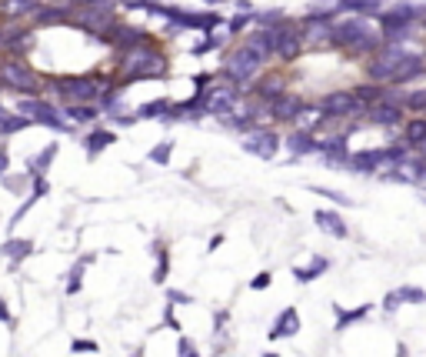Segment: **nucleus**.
Here are the masks:
<instances>
[{
	"label": "nucleus",
	"instance_id": "nucleus-52",
	"mask_svg": "<svg viewBox=\"0 0 426 357\" xmlns=\"http://www.w3.org/2000/svg\"><path fill=\"white\" fill-rule=\"evenodd\" d=\"M416 151H420V157H423V161H426V140H423V144H420V147H416Z\"/></svg>",
	"mask_w": 426,
	"mask_h": 357
},
{
	"label": "nucleus",
	"instance_id": "nucleus-51",
	"mask_svg": "<svg viewBox=\"0 0 426 357\" xmlns=\"http://www.w3.org/2000/svg\"><path fill=\"white\" fill-rule=\"evenodd\" d=\"M396 357H407V344H400V347H396Z\"/></svg>",
	"mask_w": 426,
	"mask_h": 357
},
{
	"label": "nucleus",
	"instance_id": "nucleus-50",
	"mask_svg": "<svg viewBox=\"0 0 426 357\" xmlns=\"http://www.w3.org/2000/svg\"><path fill=\"white\" fill-rule=\"evenodd\" d=\"M200 3H206V7H220V3H226V0H200Z\"/></svg>",
	"mask_w": 426,
	"mask_h": 357
},
{
	"label": "nucleus",
	"instance_id": "nucleus-38",
	"mask_svg": "<svg viewBox=\"0 0 426 357\" xmlns=\"http://www.w3.org/2000/svg\"><path fill=\"white\" fill-rule=\"evenodd\" d=\"M170 154H173V140L157 144V147L150 151V164H160V167H167V164H170Z\"/></svg>",
	"mask_w": 426,
	"mask_h": 357
},
{
	"label": "nucleus",
	"instance_id": "nucleus-4",
	"mask_svg": "<svg viewBox=\"0 0 426 357\" xmlns=\"http://www.w3.org/2000/svg\"><path fill=\"white\" fill-rule=\"evenodd\" d=\"M263 67V60H260L257 51H250L246 44H240L233 54L226 57V64H223V77L230 80V84H246V80H253L257 77V71Z\"/></svg>",
	"mask_w": 426,
	"mask_h": 357
},
{
	"label": "nucleus",
	"instance_id": "nucleus-28",
	"mask_svg": "<svg viewBox=\"0 0 426 357\" xmlns=\"http://www.w3.org/2000/svg\"><path fill=\"white\" fill-rule=\"evenodd\" d=\"M327 267H330V261L316 254L313 261H310V267H293V277H297L300 284H310V281H316V277H320V274H323Z\"/></svg>",
	"mask_w": 426,
	"mask_h": 357
},
{
	"label": "nucleus",
	"instance_id": "nucleus-47",
	"mask_svg": "<svg viewBox=\"0 0 426 357\" xmlns=\"http://www.w3.org/2000/svg\"><path fill=\"white\" fill-rule=\"evenodd\" d=\"M170 304H193V298H186V294H180V291H173V294H170Z\"/></svg>",
	"mask_w": 426,
	"mask_h": 357
},
{
	"label": "nucleus",
	"instance_id": "nucleus-44",
	"mask_svg": "<svg viewBox=\"0 0 426 357\" xmlns=\"http://www.w3.org/2000/svg\"><path fill=\"white\" fill-rule=\"evenodd\" d=\"M70 351H74V354H80V351L97 354V351H100V344H97V340H74V344H70Z\"/></svg>",
	"mask_w": 426,
	"mask_h": 357
},
{
	"label": "nucleus",
	"instance_id": "nucleus-25",
	"mask_svg": "<svg viewBox=\"0 0 426 357\" xmlns=\"http://www.w3.org/2000/svg\"><path fill=\"white\" fill-rule=\"evenodd\" d=\"M110 144H117V134L113 131H93V134H87V140H84L87 157H97L100 151H107Z\"/></svg>",
	"mask_w": 426,
	"mask_h": 357
},
{
	"label": "nucleus",
	"instance_id": "nucleus-11",
	"mask_svg": "<svg viewBox=\"0 0 426 357\" xmlns=\"http://www.w3.org/2000/svg\"><path fill=\"white\" fill-rule=\"evenodd\" d=\"M303 30L290 27V24H280L277 27V47H273V57H280L283 64H293L300 54H303Z\"/></svg>",
	"mask_w": 426,
	"mask_h": 357
},
{
	"label": "nucleus",
	"instance_id": "nucleus-46",
	"mask_svg": "<svg viewBox=\"0 0 426 357\" xmlns=\"http://www.w3.org/2000/svg\"><path fill=\"white\" fill-rule=\"evenodd\" d=\"M237 14H250V17H253L257 10H253V3H250V0H237Z\"/></svg>",
	"mask_w": 426,
	"mask_h": 357
},
{
	"label": "nucleus",
	"instance_id": "nucleus-10",
	"mask_svg": "<svg viewBox=\"0 0 426 357\" xmlns=\"http://www.w3.org/2000/svg\"><path fill=\"white\" fill-rule=\"evenodd\" d=\"M204 107L206 113H213V117H233V113L240 111V87L237 84H226V87H213L210 94L204 97Z\"/></svg>",
	"mask_w": 426,
	"mask_h": 357
},
{
	"label": "nucleus",
	"instance_id": "nucleus-18",
	"mask_svg": "<svg viewBox=\"0 0 426 357\" xmlns=\"http://www.w3.org/2000/svg\"><path fill=\"white\" fill-rule=\"evenodd\" d=\"M300 331V311L297 307H287V311H280V318L273 320V327H270V340H283V338H297Z\"/></svg>",
	"mask_w": 426,
	"mask_h": 357
},
{
	"label": "nucleus",
	"instance_id": "nucleus-30",
	"mask_svg": "<svg viewBox=\"0 0 426 357\" xmlns=\"http://www.w3.org/2000/svg\"><path fill=\"white\" fill-rule=\"evenodd\" d=\"M426 140V117H416V120H409L407 131H403V144L407 147H420Z\"/></svg>",
	"mask_w": 426,
	"mask_h": 357
},
{
	"label": "nucleus",
	"instance_id": "nucleus-39",
	"mask_svg": "<svg viewBox=\"0 0 426 357\" xmlns=\"http://www.w3.org/2000/svg\"><path fill=\"white\" fill-rule=\"evenodd\" d=\"M403 111L426 113V91H413V94H407V97H403Z\"/></svg>",
	"mask_w": 426,
	"mask_h": 357
},
{
	"label": "nucleus",
	"instance_id": "nucleus-16",
	"mask_svg": "<svg viewBox=\"0 0 426 357\" xmlns=\"http://www.w3.org/2000/svg\"><path fill=\"white\" fill-rule=\"evenodd\" d=\"M320 154L327 157V164H330V167H343V164L350 161V147H347V137H343V134H333V137L320 140Z\"/></svg>",
	"mask_w": 426,
	"mask_h": 357
},
{
	"label": "nucleus",
	"instance_id": "nucleus-56",
	"mask_svg": "<svg viewBox=\"0 0 426 357\" xmlns=\"http://www.w3.org/2000/svg\"><path fill=\"white\" fill-rule=\"evenodd\" d=\"M40 3H47V0H40Z\"/></svg>",
	"mask_w": 426,
	"mask_h": 357
},
{
	"label": "nucleus",
	"instance_id": "nucleus-13",
	"mask_svg": "<svg viewBox=\"0 0 426 357\" xmlns=\"http://www.w3.org/2000/svg\"><path fill=\"white\" fill-rule=\"evenodd\" d=\"M423 301H426L423 287H416V284H403V287L389 291L387 298H383V311H387V314H396L403 304H423Z\"/></svg>",
	"mask_w": 426,
	"mask_h": 357
},
{
	"label": "nucleus",
	"instance_id": "nucleus-9",
	"mask_svg": "<svg viewBox=\"0 0 426 357\" xmlns=\"http://www.w3.org/2000/svg\"><path fill=\"white\" fill-rule=\"evenodd\" d=\"M320 107H323V113H327L330 120H336V117H360V113H367V104L353 94V91H330V94L320 97Z\"/></svg>",
	"mask_w": 426,
	"mask_h": 357
},
{
	"label": "nucleus",
	"instance_id": "nucleus-15",
	"mask_svg": "<svg viewBox=\"0 0 426 357\" xmlns=\"http://www.w3.org/2000/svg\"><path fill=\"white\" fill-rule=\"evenodd\" d=\"M243 44H246L250 51H257L260 60L267 64V60L273 57V47H277V27H260V30H253V34H246Z\"/></svg>",
	"mask_w": 426,
	"mask_h": 357
},
{
	"label": "nucleus",
	"instance_id": "nucleus-33",
	"mask_svg": "<svg viewBox=\"0 0 426 357\" xmlns=\"http://www.w3.org/2000/svg\"><path fill=\"white\" fill-rule=\"evenodd\" d=\"M153 254H157V271H153V284H164L167 281V271H170V254L164 244H153Z\"/></svg>",
	"mask_w": 426,
	"mask_h": 357
},
{
	"label": "nucleus",
	"instance_id": "nucleus-41",
	"mask_svg": "<svg viewBox=\"0 0 426 357\" xmlns=\"http://www.w3.org/2000/svg\"><path fill=\"white\" fill-rule=\"evenodd\" d=\"M80 284H84V264H74L70 281H67V294H77V291H80Z\"/></svg>",
	"mask_w": 426,
	"mask_h": 357
},
{
	"label": "nucleus",
	"instance_id": "nucleus-6",
	"mask_svg": "<svg viewBox=\"0 0 426 357\" xmlns=\"http://www.w3.org/2000/svg\"><path fill=\"white\" fill-rule=\"evenodd\" d=\"M17 113L30 117L34 124H47V127H54V131H70V120H64V117H60V111H57V107H50V104H47L43 97H37V94L20 97Z\"/></svg>",
	"mask_w": 426,
	"mask_h": 357
},
{
	"label": "nucleus",
	"instance_id": "nucleus-49",
	"mask_svg": "<svg viewBox=\"0 0 426 357\" xmlns=\"http://www.w3.org/2000/svg\"><path fill=\"white\" fill-rule=\"evenodd\" d=\"M7 164H10V157H7V151H3V147H0V174H3V170H7Z\"/></svg>",
	"mask_w": 426,
	"mask_h": 357
},
{
	"label": "nucleus",
	"instance_id": "nucleus-29",
	"mask_svg": "<svg viewBox=\"0 0 426 357\" xmlns=\"http://www.w3.org/2000/svg\"><path fill=\"white\" fill-rule=\"evenodd\" d=\"M30 250H34V244H30V241H23V237H10L7 244L0 247V254H3V257H10L14 264H20L27 254H30Z\"/></svg>",
	"mask_w": 426,
	"mask_h": 357
},
{
	"label": "nucleus",
	"instance_id": "nucleus-14",
	"mask_svg": "<svg viewBox=\"0 0 426 357\" xmlns=\"http://www.w3.org/2000/svg\"><path fill=\"white\" fill-rule=\"evenodd\" d=\"M423 71H426V57L409 51V54L400 60V67H396V74H393V80H389V87H403V84H409V80H416Z\"/></svg>",
	"mask_w": 426,
	"mask_h": 357
},
{
	"label": "nucleus",
	"instance_id": "nucleus-34",
	"mask_svg": "<svg viewBox=\"0 0 426 357\" xmlns=\"http://www.w3.org/2000/svg\"><path fill=\"white\" fill-rule=\"evenodd\" d=\"M353 94H356L360 100H363V104H367V107H370V104H376V100H383V87L373 80V84H360Z\"/></svg>",
	"mask_w": 426,
	"mask_h": 357
},
{
	"label": "nucleus",
	"instance_id": "nucleus-27",
	"mask_svg": "<svg viewBox=\"0 0 426 357\" xmlns=\"http://www.w3.org/2000/svg\"><path fill=\"white\" fill-rule=\"evenodd\" d=\"M60 113H67L70 124H93V120L100 117V111H97L93 104H70L67 111H60Z\"/></svg>",
	"mask_w": 426,
	"mask_h": 357
},
{
	"label": "nucleus",
	"instance_id": "nucleus-20",
	"mask_svg": "<svg viewBox=\"0 0 426 357\" xmlns=\"http://www.w3.org/2000/svg\"><path fill=\"white\" fill-rule=\"evenodd\" d=\"M300 107H303V97L283 91V94L270 104V113H273V120H290V124H293V117L300 113Z\"/></svg>",
	"mask_w": 426,
	"mask_h": 357
},
{
	"label": "nucleus",
	"instance_id": "nucleus-31",
	"mask_svg": "<svg viewBox=\"0 0 426 357\" xmlns=\"http://www.w3.org/2000/svg\"><path fill=\"white\" fill-rule=\"evenodd\" d=\"M57 151H60V144H47V147H43V151L37 154V157H34V161H30V174H34V177H37V174H43V170L50 167V164H54V157H57Z\"/></svg>",
	"mask_w": 426,
	"mask_h": 357
},
{
	"label": "nucleus",
	"instance_id": "nucleus-12",
	"mask_svg": "<svg viewBox=\"0 0 426 357\" xmlns=\"http://www.w3.org/2000/svg\"><path fill=\"white\" fill-rule=\"evenodd\" d=\"M367 120L373 127H400L403 124V107L389 104V100H376V104L367 107Z\"/></svg>",
	"mask_w": 426,
	"mask_h": 357
},
{
	"label": "nucleus",
	"instance_id": "nucleus-7",
	"mask_svg": "<svg viewBox=\"0 0 426 357\" xmlns=\"http://www.w3.org/2000/svg\"><path fill=\"white\" fill-rule=\"evenodd\" d=\"M0 84L7 91H17V94H40L37 87V74L23 64V60H3L0 64Z\"/></svg>",
	"mask_w": 426,
	"mask_h": 357
},
{
	"label": "nucleus",
	"instance_id": "nucleus-21",
	"mask_svg": "<svg viewBox=\"0 0 426 357\" xmlns=\"http://www.w3.org/2000/svg\"><path fill=\"white\" fill-rule=\"evenodd\" d=\"M387 7V0H336V10L353 14V17H376Z\"/></svg>",
	"mask_w": 426,
	"mask_h": 357
},
{
	"label": "nucleus",
	"instance_id": "nucleus-42",
	"mask_svg": "<svg viewBox=\"0 0 426 357\" xmlns=\"http://www.w3.org/2000/svg\"><path fill=\"white\" fill-rule=\"evenodd\" d=\"M250 20H253V17H250V14H237V17H230V24H226V30H230V34H243Z\"/></svg>",
	"mask_w": 426,
	"mask_h": 357
},
{
	"label": "nucleus",
	"instance_id": "nucleus-55",
	"mask_svg": "<svg viewBox=\"0 0 426 357\" xmlns=\"http://www.w3.org/2000/svg\"><path fill=\"white\" fill-rule=\"evenodd\" d=\"M0 47H3V30H0Z\"/></svg>",
	"mask_w": 426,
	"mask_h": 357
},
{
	"label": "nucleus",
	"instance_id": "nucleus-24",
	"mask_svg": "<svg viewBox=\"0 0 426 357\" xmlns=\"http://www.w3.org/2000/svg\"><path fill=\"white\" fill-rule=\"evenodd\" d=\"M173 113V104L167 97H157V100H147L137 107V120H157V117H170Z\"/></svg>",
	"mask_w": 426,
	"mask_h": 357
},
{
	"label": "nucleus",
	"instance_id": "nucleus-26",
	"mask_svg": "<svg viewBox=\"0 0 426 357\" xmlns=\"http://www.w3.org/2000/svg\"><path fill=\"white\" fill-rule=\"evenodd\" d=\"M34 120L30 117H23V113H0V137H10V134H17V131H27Z\"/></svg>",
	"mask_w": 426,
	"mask_h": 357
},
{
	"label": "nucleus",
	"instance_id": "nucleus-45",
	"mask_svg": "<svg viewBox=\"0 0 426 357\" xmlns=\"http://www.w3.org/2000/svg\"><path fill=\"white\" fill-rule=\"evenodd\" d=\"M270 284H273V274H270V271H260L257 277L250 281V287H253V291H263V287H270Z\"/></svg>",
	"mask_w": 426,
	"mask_h": 357
},
{
	"label": "nucleus",
	"instance_id": "nucleus-5",
	"mask_svg": "<svg viewBox=\"0 0 426 357\" xmlns=\"http://www.w3.org/2000/svg\"><path fill=\"white\" fill-rule=\"evenodd\" d=\"M407 54H409L407 44H383V47L373 54L370 64H367L370 80H376V84H389L393 74H396V67H400V60H403Z\"/></svg>",
	"mask_w": 426,
	"mask_h": 357
},
{
	"label": "nucleus",
	"instance_id": "nucleus-43",
	"mask_svg": "<svg viewBox=\"0 0 426 357\" xmlns=\"http://www.w3.org/2000/svg\"><path fill=\"white\" fill-rule=\"evenodd\" d=\"M177 357H200L197 354V344H193L190 338H180L177 340Z\"/></svg>",
	"mask_w": 426,
	"mask_h": 357
},
{
	"label": "nucleus",
	"instance_id": "nucleus-54",
	"mask_svg": "<svg viewBox=\"0 0 426 357\" xmlns=\"http://www.w3.org/2000/svg\"><path fill=\"white\" fill-rule=\"evenodd\" d=\"M263 357H280V354H273V351H267V354H263Z\"/></svg>",
	"mask_w": 426,
	"mask_h": 357
},
{
	"label": "nucleus",
	"instance_id": "nucleus-8",
	"mask_svg": "<svg viewBox=\"0 0 426 357\" xmlns=\"http://www.w3.org/2000/svg\"><path fill=\"white\" fill-rule=\"evenodd\" d=\"M280 144H283V137H280L277 131H270V127H253V131L243 134V140H240L243 151L260 157V161H273L280 151Z\"/></svg>",
	"mask_w": 426,
	"mask_h": 357
},
{
	"label": "nucleus",
	"instance_id": "nucleus-23",
	"mask_svg": "<svg viewBox=\"0 0 426 357\" xmlns=\"http://www.w3.org/2000/svg\"><path fill=\"white\" fill-rule=\"evenodd\" d=\"M373 311V304H360V307H333V314H336V331H347V327H353V324H360V320L367 318Z\"/></svg>",
	"mask_w": 426,
	"mask_h": 357
},
{
	"label": "nucleus",
	"instance_id": "nucleus-37",
	"mask_svg": "<svg viewBox=\"0 0 426 357\" xmlns=\"http://www.w3.org/2000/svg\"><path fill=\"white\" fill-rule=\"evenodd\" d=\"M310 194H320V197H327V201H333V204H340V207H353V201L347 197V194H340V190L316 187V184H310Z\"/></svg>",
	"mask_w": 426,
	"mask_h": 357
},
{
	"label": "nucleus",
	"instance_id": "nucleus-17",
	"mask_svg": "<svg viewBox=\"0 0 426 357\" xmlns=\"http://www.w3.org/2000/svg\"><path fill=\"white\" fill-rule=\"evenodd\" d=\"M313 224L323 230V234H330V237H336V241H343L347 234H350V227H347V221L336 214V210H327V207H320L313 214Z\"/></svg>",
	"mask_w": 426,
	"mask_h": 357
},
{
	"label": "nucleus",
	"instance_id": "nucleus-3",
	"mask_svg": "<svg viewBox=\"0 0 426 357\" xmlns=\"http://www.w3.org/2000/svg\"><path fill=\"white\" fill-rule=\"evenodd\" d=\"M50 87H57V94L67 97L70 104H93L110 84L104 87V80L97 74H87V77H57V80H50Z\"/></svg>",
	"mask_w": 426,
	"mask_h": 357
},
{
	"label": "nucleus",
	"instance_id": "nucleus-48",
	"mask_svg": "<svg viewBox=\"0 0 426 357\" xmlns=\"http://www.w3.org/2000/svg\"><path fill=\"white\" fill-rule=\"evenodd\" d=\"M0 320H3V324H14V318H10V311H7L3 298H0Z\"/></svg>",
	"mask_w": 426,
	"mask_h": 357
},
{
	"label": "nucleus",
	"instance_id": "nucleus-36",
	"mask_svg": "<svg viewBox=\"0 0 426 357\" xmlns=\"http://www.w3.org/2000/svg\"><path fill=\"white\" fill-rule=\"evenodd\" d=\"M34 17L40 20V24H60V20H67V7H47V3H40V10L34 14Z\"/></svg>",
	"mask_w": 426,
	"mask_h": 357
},
{
	"label": "nucleus",
	"instance_id": "nucleus-1",
	"mask_svg": "<svg viewBox=\"0 0 426 357\" xmlns=\"http://www.w3.org/2000/svg\"><path fill=\"white\" fill-rule=\"evenodd\" d=\"M333 47H343L347 54H376L383 47V37L370 27V17H347L333 24Z\"/></svg>",
	"mask_w": 426,
	"mask_h": 357
},
{
	"label": "nucleus",
	"instance_id": "nucleus-59",
	"mask_svg": "<svg viewBox=\"0 0 426 357\" xmlns=\"http://www.w3.org/2000/svg\"><path fill=\"white\" fill-rule=\"evenodd\" d=\"M423 204H426V197H423Z\"/></svg>",
	"mask_w": 426,
	"mask_h": 357
},
{
	"label": "nucleus",
	"instance_id": "nucleus-2",
	"mask_svg": "<svg viewBox=\"0 0 426 357\" xmlns=\"http://www.w3.org/2000/svg\"><path fill=\"white\" fill-rule=\"evenodd\" d=\"M120 67H124V74L127 77H160L164 71H167V60H164V54L153 47V44H140V47H130L127 57L120 60Z\"/></svg>",
	"mask_w": 426,
	"mask_h": 357
},
{
	"label": "nucleus",
	"instance_id": "nucleus-57",
	"mask_svg": "<svg viewBox=\"0 0 426 357\" xmlns=\"http://www.w3.org/2000/svg\"><path fill=\"white\" fill-rule=\"evenodd\" d=\"M0 113H3V107H0Z\"/></svg>",
	"mask_w": 426,
	"mask_h": 357
},
{
	"label": "nucleus",
	"instance_id": "nucleus-53",
	"mask_svg": "<svg viewBox=\"0 0 426 357\" xmlns=\"http://www.w3.org/2000/svg\"><path fill=\"white\" fill-rule=\"evenodd\" d=\"M130 357H144V351H133V354H130Z\"/></svg>",
	"mask_w": 426,
	"mask_h": 357
},
{
	"label": "nucleus",
	"instance_id": "nucleus-19",
	"mask_svg": "<svg viewBox=\"0 0 426 357\" xmlns=\"http://www.w3.org/2000/svg\"><path fill=\"white\" fill-rule=\"evenodd\" d=\"M327 120H330V117L323 113V107H320V104H303V107H300V113L293 117V127H297V131L313 134V131H320Z\"/></svg>",
	"mask_w": 426,
	"mask_h": 357
},
{
	"label": "nucleus",
	"instance_id": "nucleus-58",
	"mask_svg": "<svg viewBox=\"0 0 426 357\" xmlns=\"http://www.w3.org/2000/svg\"><path fill=\"white\" fill-rule=\"evenodd\" d=\"M107 3H113V0H107Z\"/></svg>",
	"mask_w": 426,
	"mask_h": 357
},
{
	"label": "nucleus",
	"instance_id": "nucleus-35",
	"mask_svg": "<svg viewBox=\"0 0 426 357\" xmlns=\"http://www.w3.org/2000/svg\"><path fill=\"white\" fill-rule=\"evenodd\" d=\"M40 10V0H10V17H34Z\"/></svg>",
	"mask_w": 426,
	"mask_h": 357
},
{
	"label": "nucleus",
	"instance_id": "nucleus-22",
	"mask_svg": "<svg viewBox=\"0 0 426 357\" xmlns=\"http://www.w3.org/2000/svg\"><path fill=\"white\" fill-rule=\"evenodd\" d=\"M287 151L293 154V157H310V154H320V140H316L313 134H307V131H293L287 140Z\"/></svg>",
	"mask_w": 426,
	"mask_h": 357
},
{
	"label": "nucleus",
	"instance_id": "nucleus-40",
	"mask_svg": "<svg viewBox=\"0 0 426 357\" xmlns=\"http://www.w3.org/2000/svg\"><path fill=\"white\" fill-rule=\"evenodd\" d=\"M260 27H280L283 24V10H267V14H253Z\"/></svg>",
	"mask_w": 426,
	"mask_h": 357
},
{
	"label": "nucleus",
	"instance_id": "nucleus-32",
	"mask_svg": "<svg viewBox=\"0 0 426 357\" xmlns=\"http://www.w3.org/2000/svg\"><path fill=\"white\" fill-rule=\"evenodd\" d=\"M280 94H283V80H280V77H267V80H260L257 84V97L260 100H267V104H273Z\"/></svg>",
	"mask_w": 426,
	"mask_h": 357
}]
</instances>
